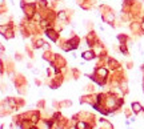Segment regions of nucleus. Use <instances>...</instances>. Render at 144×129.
Returning a JSON list of instances; mask_svg holds the SVG:
<instances>
[{
  "label": "nucleus",
  "mask_w": 144,
  "mask_h": 129,
  "mask_svg": "<svg viewBox=\"0 0 144 129\" xmlns=\"http://www.w3.org/2000/svg\"><path fill=\"white\" fill-rule=\"evenodd\" d=\"M40 120H41L40 111H31V112H29V121H31L35 127H37V122Z\"/></svg>",
  "instance_id": "obj_1"
},
{
  "label": "nucleus",
  "mask_w": 144,
  "mask_h": 129,
  "mask_svg": "<svg viewBox=\"0 0 144 129\" xmlns=\"http://www.w3.org/2000/svg\"><path fill=\"white\" fill-rule=\"evenodd\" d=\"M108 73H109V72H108L107 67H96V69H95V75L100 79H104V80L108 79Z\"/></svg>",
  "instance_id": "obj_2"
},
{
  "label": "nucleus",
  "mask_w": 144,
  "mask_h": 129,
  "mask_svg": "<svg viewBox=\"0 0 144 129\" xmlns=\"http://www.w3.org/2000/svg\"><path fill=\"white\" fill-rule=\"evenodd\" d=\"M56 20L59 23H68V20H70V17H68V12L67 11H57L56 12Z\"/></svg>",
  "instance_id": "obj_3"
},
{
  "label": "nucleus",
  "mask_w": 144,
  "mask_h": 129,
  "mask_svg": "<svg viewBox=\"0 0 144 129\" xmlns=\"http://www.w3.org/2000/svg\"><path fill=\"white\" fill-rule=\"evenodd\" d=\"M81 57L86 61H91V60H93V59H96V53L93 52V49H87V51H84L83 53H81Z\"/></svg>",
  "instance_id": "obj_4"
},
{
  "label": "nucleus",
  "mask_w": 144,
  "mask_h": 129,
  "mask_svg": "<svg viewBox=\"0 0 144 129\" xmlns=\"http://www.w3.org/2000/svg\"><path fill=\"white\" fill-rule=\"evenodd\" d=\"M75 127H76V129H91V125L88 124L87 121H84V120H79V121H76Z\"/></svg>",
  "instance_id": "obj_5"
},
{
  "label": "nucleus",
  "mask_w": 144,
  "mask_h": 129,
  "mask_svg": "<svg viewBox=\"0 0 144 129\" xmlns=\"http://www.w3.org/2000/svg\"><path fill=\"white\" fill-rule=\"evenodd\" d=\"M131 107H132V112H133V113H136V114L140 113V112H143V107L139 104V102H132Z\"/></svg>",
  "instance_id": "obj_6"
},
{
  "label": "nucleus",
  "mask_w": 144,
  "mask_h": 129,
  "mask_svg": "<svg viewBox=\"0 0 144 129\" xmlns=\"http://www.w3.org/2000/svg\"><path fill=\"white\" fill-rule=\"evenodd\" d=\"M103 19L106 20L107 23H109V24H112L113 23V20H115V15L112 14V12H108V14L106 15V16H103Z\"/></svg>",
  "instance_id": "obj_7"
},
{
  "label": "nucleus",
  "mask_w": 144,
  "mask_h": 129,
  "mask_svg": "<svg viewBox=\"0 0 144 129\" xmlns=\"http://www.w3.org/2000/svg\"><path fill=\"white\" fill-rule=\"evenodd\" d=\"M119 49H120V52H122L123 55H128V49H127V47H126V44H120V47H119Z\"/></svg>",
  "instance_id": "obj_8"
},
{
  "label": "nucleus",
  "mask_w": 144,
  "mask_h": 129,
  "mask_svg": "<svg viewBox=\"0 0 144 129\" xmlns=\"http://www.w3.org/2000/svg\"><path fill=\"white\" fill-rule=\"evenodd\" d=\"M117 39H119L120 44H126V41L128 40V37H127L126 35H119V36H117Z\"/></svg>",
  "instance_id": "obj_9"
},
{
  "label": "nucleus",
  "mask_w": 144,
  "mask_h": 129,
  "mask_svg": "<svg viewBox=\"0 0 144 129\" xmlns=\"http://www.w3.org/2000/svg\"><path fill=\"white\" fill-rule=\"evenodd\" d=\"M15 60L16 61H21L23 60V55L19 53V52H18V53H15Z\"/></svg>",
  "instance_id": "obj_10"
},
{
  "label": "nucleus",
  "mask_w": 144,
  "mask_h": 129,
  "mask_svg": "<svg viewBox=\"0 0 144 129\" xmlns=\"http://www.w3.org/2000/svg\"><path fill=\"white\" fill-rule=\"evenodd\" d=\"M0 8H5V0H0Z\"/></svg>",
  "instance_id": "obj_11"
},
{
  "label": "nucleus",
  "mask_w": 144,
  "mask_h": 129,
  "mask_svg": "<svg viewBox=\"0 0 144 129\" xmlns=\"http://www.w3.org/2000/svg\"><path fill=\"white\" fill-rule=\"evenodd\" d=\"M0 52H5V47L1 44V43H0Z\"/></svg>",
  "instance_id": "obj_12"
},
{
  "label": "nucleus",
  "mask_w": 144,
  "mask_h": 129,
  "mask_svg": "<svg viewBox=\"0 0 144 129\" xmlns=\"http://www.w3.org/2000/svg\"><path fill=\"white\" fill-rule=\"evenodd\" d=\"M4 72H5V69H4V68H0V77L4 75Z\"/></svg>",
  "instance_id": "obj_13"
},
{
  "label": "nucleus",
  "mask_w": 144,
  "mask_h": 129,
  "mask_svg": "<svg viewBox=\"0 0 144 129\" xmlns=\"http://www.w3.org/2000/svg\"><path fill=\"white\" fill-rule=\"evenodd\" d=\"M140 28H142V31L144 32V20H143L142 23H140Z\"/></svg>",
  "instance_id": "obj_14"
},
{
  "label": "nucleus",
  "mask_w": 144,
  "mask_h": 129,
  "mask_svg": "<svg viewBox=\"0 0 144 129\" xmlns=\"http://www.w3.org/2000/svg\"><path fill=\"white\" fill-rule=\"evenodd\" d=\"M4 128V124H0V129H3Z\"/></svg>",
  "instance_id": "obj_15"
},
{
  "label": "nucleus",
  "mask_w": 144,
  "mask_h": 129,
  "mask_svg": "<svg viewBox=\"0 0 144 129\" xmlns=\"http://www.w3.org/2000/svg\"><path fill=\"white\" fill-rule=\"evenodd\" d=\"M35 129H40V128H37V127H35Z\"/></svg>",
  "instance_id": "obj_16"
}]
</instances>
